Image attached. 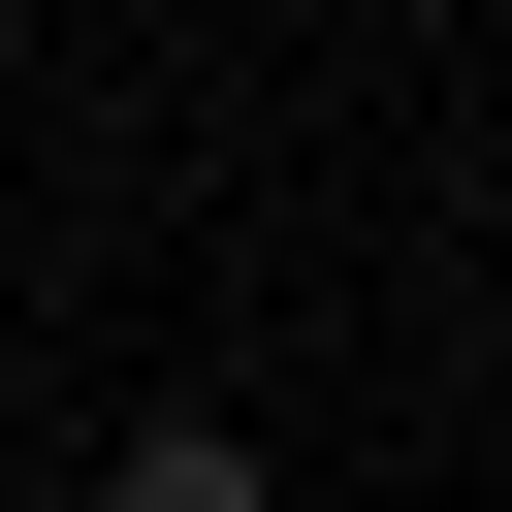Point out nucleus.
<instances>
[{
  "label": "nucleus",
  "instance_id": "obj_1",
  "mask_svg": "<svg viewBox=\"0 0 512 512\" xmlns=\"http://www.w3.org/2000/svg\"><path fill=\"white\" fill-rule=\"evenodd\" d=\"M96 512H288V480H256L224 416H128V448H96Z\"/></svg>",
  "mask_w": 512,
  "mask_h": 512
}]
</instances>
